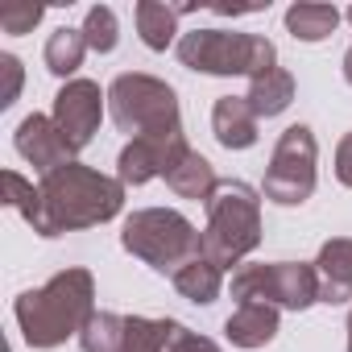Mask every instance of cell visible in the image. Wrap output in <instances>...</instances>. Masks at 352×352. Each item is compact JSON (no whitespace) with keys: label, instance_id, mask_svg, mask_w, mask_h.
I'll return each instance as SVG.
<instances>
[{"label":"cell","instance_id":"cell-17","mask_svg":"<svg viewBox=\"0 0 352 352\" xmlns=\"http://www.w3.org/2000/svg\"><path fill=\"white\" fill-rule=\"evenodd\" d=\"M195 5H162V0H141L137 5V34L149 50H166L179 34V17Z\"/></svg>","mask_w":352,"mask_h":352},{"label":"cell","instance_id":"cell-28","mask_svg":"<svg viewBox=\"0 0 352 352\" xmlns=\"http://www.w3.org/2000/svg\"><path fill=\"white\" fill-rule=\"evenodd\" d=\"M344 79H348V87H352V46H348V54H344Z\"/></svg>","mask_w":352,"mask_h":352},{"label":"cell","instance_id":"cell-3","mask_svg":"<svg viewBox=\"0 0 352 352\" xmlns=\"http://www.w3.org/2000/svg\"><path fill=\"white\" fill-rule=\"evenodd\" d=\"M257 245H261V195L241 179H224L208 199V228L199 232V253L212 257L220 270H232Z\"/></svg>","mask_w":352,"mask_h":352},{"label":"cell","instance_id":"cell-5","mask_svg":"<svg viewBox=\"0 0 352 352\" xmlns=\"http://www.w3.org/2000/svg\"><path fill=\"white\" fill-rule=\"evenodd\" d=\"M120 245H124V253L141 257L149 270L174 278L199 253V232L183 212H174V208H141V212H133L124 220Z\"/></svg>","mask_w":352,"mask_h":352},{"label":"cell","instance_id":"cell-10","mask_svg":"<svg viewBox=\"0 0 352 352\" xmlns=\"http://www.w3.org/2000/svg\"><path fill=\"white\" fill-rule=\"evenodd\" d=\"M104 100L108 96L91 79H67L63 91L54 96V112L50 116H54V124L63 129V137H67V145L75 153L91 145V137L100 129V116H104Z\"/></svg>","mask_w":352,"mask_h":352},{"label":"cell","instance_id":"cell-30","mask_svg":"<svg viewBox=\"0 0 352 352\" xmlns=\"http://www.w3.org/2000/svg\"><path fill=\"white\" fill-rule=\"evenodd\" d=\"M348 21H352V9H348Z\"/></svg>","mask_w":352,"mask_h":352},{"label":"cell","instance_id":"cell-14","mask_svg":"<svg viewBox=\"0 0 352 352\" xmlns=\"http://www.w3.org/2000/svg\"><path fill=\"white\" fill-rule=\"evenodd\" d=\"M224 336L232 348H265L278 336V307L270 302H241L224 319Z\"/></svg>","mask_w":352,"mask_h":352},{"label":"cell","instance_id":"cell-15","mask_svg":"<svg viewBox=\"0 0 352 352\" xmlns=\"http://www.w3.org/2000/svg\"><path fill=\"white\" fill-rule=\"evenodd\" d=\"M170 282H174V290H179L187 302H195V307H212V302L220 298V290H224V270H220L212 257L195 253L179 274L170 278Z\"/></svg>","mask_w":352,"mask_h":352},{"label":"cell","instance_id":"cell-19","mask_svg":"<svg viewBox=\"0 0 352 352\" xmlns=\"http://www.w3.org/2000/svg\"><path fill=\"white\" fill-rule=\"evenodd\" d=\"M179 336H183V323H179V319H145V315H129L124 352H170Z\"/></svg>","mask_w":352,"mask_h":352},{"label":"cell","instance_id":"cell-1","mask_svg":"<svg viewBox=\"0 0 352 352\" xmlns=\"http://www.w3.org/2000/svg\"><path fill=\"white\" fill-rule=\"evenodd\" d=\"M124 208V183L108 179V174L67 162L54 174L38 183V208L25 220L38 236L54 241L63 232H79V228H96L116 220Z\"/></svg>","mask_w":352,"mask_h":352},{"label":"cell","instance_id":"cell-2","mask_svg":"<svg viewBox=\"0 0 352 352\" xmlns=\"http://www.w3.org/2000/svg\"><path fill=\"white\" fill-rule=\"evenodd\" d=\"M17 327L30 348H58L87 327L96 315V282L87 270H63L46 286L25 290L13 307Z\"/></svg>","mask_w":352,"mask_h":352},{"label":"cell","instance_id":"cell-8","mask_svg":"<svg viewBox=\"0 0 352 352\" xmlns=\"http://www.w3.org/2000/svg\"><path fill=\"white\" fill-rule=\"evenodd\" d=\"M315 157H319V145H315L311 124L282 129V137H278V145L270 153V166H265L261 195L274 199L278 208L307 204L315 195Z\"/></svg>","mask_w":352,"mask_h":352},{"label":"cell","instance_id":"cell-22","mask_svg":"<svg viewBox=\"0 0 352 352\" xmlns=\"http://www.w3.org/2000/svg\"><path fill=\"white\" fill-rule=\"evenodd\" d=\"M124 327H129V315L96 311L87 327L79 331V348L83 352H124Z\"/></svg>","mask_w":352,"mask_h":352},{"label":"cell","instance_id":"cell-25","mask_svg":"<svg viewBox=\"0 0 352 352\" xmlns=\"http://www.w3.org/2000/svg\"><path fill=\"white\" fill-rule=\"evenodd\" d=\"M0 75H5V87H0V108H9L21 96V58L17 54H0Z\"/></svg>","mask_w":352,"mask_h":352},{"label":"cell","instance_id":"cell-29","mask_svg":"<svg viewBox=\"0 0 352 352\" xmlns=\"http://www.w3.org/2000/svg\"><path fill=\"white\" fill-rule=\"evenodd\" d=\"M348 352H352V311H348Z\"/></svg>","mask_w":352,"mask_h":352},{"label":"cell","instance_id":"cell-12","mask_svg":"<svg viewBox=\"0 0 352 352\" xmlns=\"http://www.w3.org/2000/svg\"><path fill=\"white\" fill-rule=\"evenodd\" d=\"M319 274V302L340 307L352 298V236H331L319 245V257L311 261Z\"/></svg>","mask_w":352,"mask_h":352},{"label":"cell","instance_id":"cell-6","mask_svg":"<svg viewBox=\"0 0 352 352\" xmlns=\"http://www.w3.org/2000/svg\"><path fill=\"white\" fill-rule=\"evenodd\" d=\"M108 112H112V124L120 133H129V141L149 137V133L183 129L179 91H174L166 79H153V75H141V71H124V75L112 79Z\"/></svg>","mask_w":352,"mask_h":352},{"label":"cell","instance_id":"cell-11","mask_svg":"<svg viewBox=\"0 0 352 352\" xmlns=\"http://www.w3.org/2000/svg\"><path fill=\"white\" fill-rule=\"evenodd\" d=\"M13 145H17V153L42 174H54L58 166H67V162H75V149L67 145V137H63V129L54 124V116H42V112H34V116H25L21 124H17V133H13Z\"/></svg>","mask_w":352,"mask_h":352},{"label":"cell","instance_id":"cell-13","mask_svg":"<svg viewBox=\"0 0 352 352\" xmlns=\"http://www.w3.org/2000/svg\"><path fill=\"white\" fill-rule=\"evenodd\" d=\"M212 133L224 149H249L257 145V112L245 96H220L212 108Z\"/></svg>","mask_w":352,"mask_h":352},{"label":"cell","instance_id":"cell-20","mask_svg":"<svg viewBox=\"0 0 352 352\" xmlns=\"http://www.w3.org/2000/svg\"><path fill=\"white\" fill-rule=\"evenodd\" d=\"M340 25V9L336 5H290L286 9V30L298 42H323L331 38Z\"/></svg>","mask_w":352,"mask_h":352},{"label":"cell","instance_id":"cell-23","mask_svg":"<svg viewBox=\"0 0 352 352\" xmlns=\"http://www.w3.org/2000/svg\"><path fill=\"white\" fill-rule=\"evenodd\" d=\"M83 38H87V50H96V54H112L116 50V42H120V25H116V13L108 9V5H96V9H87V17H83Z\"/></svg>","mask_w":352,"mask_h":352},{"label":"cell","instance_id":"cell-18","mask_svg":"<svg viewBox=\"0 0 352 352\" xmlns=\"http://www.w3.org/2000/svg\"><path fill=\"white\" fill-rule=\"evenodd\" d=\"M249 108L257 112V120L265 116H282L286 108H290V100H294V75L290 71H282V67H274V71H265V75H257V79H249Z\"/></svg>","mask_w":352,"mask_h":352},{"label":"cell","instance_id":"cell-27","mask_svg":"<svg viewBox=\"0 0 352 352\" xmlns=\"http://www.w3.org/2000/svg\"><path fill=\"white\" fill-rule=\"evenodd\" d=\"M170 352H220V344L216 340H208V336H195V331H187L183 327V336L174 340V348Z\"/></svg>","mask_w":352,"mask_h":352},{"label":"cell","instance_id":"cell-9","mask_svg":"<svg viewBox=\"0 0 352 352\" xmlns=\"http://www.w3.org/2000/svg\"><path fill=\"white\" fill-rule=\"evenodd\" d=\"M191 153L187 133L170 129V133H149V137H133L120 157H116V179L124 187H145L153 179H166V174L179 166Z\"/></svg>","mask_w":352,"mask_h":352},{"label":"cell","instance_id":"cell-4","mask_svg":"<svg viewBox=\"0 0 352 352\" xmlns=\"http://www.w3.org/2000/svg\"><path fill=\"white\" fill-rule=\"evenodd\" d=\"M179 63L195 75H265L278 67V50L261 34H236V30H191L179 38Z\"/></svg>","mask_w":352,"mask_h":352},{"label":"cell","instance_id":"cell-24","mask_svg":"<svg viewBox=\"0 0 352 352\" xmlns=\"http://www.w3.org/2000/svg\"><path fill=\"white\" fill-rule=\"evenodd\" d=\"M42 17H46V9H38V5H13V9L0 13V30L5 34H30Z\"/></svg>","mask_w":352,"mask_h":352},{"label":"cell","instance_id":"cell-21","mask_svg":"<svg viewBox=\"0 0 352 352\" xmlns=\"http://www.w3.org/2000/svg\"><path fill=\"white\" fill-rule=\"evenodd\" d=\"M83 54H87V38H83V30H71V25H63V30H54L50 38H46V71L50 75H58V79H67V75H75L79 67H83Z\"/></svg>","mask_w":352,"mask_h":352},{"label":"cell","instance_id":"cell-7","mask_svg":"<svg viewBox=\"0 0 352 352\" xmlns=\"http://www.w3.org/2000/svg\"><path fill=\"white\" fill-rule=\"evenodd\" d=\"M232 298L241 302H270L278 311H307L319 302V274L307 261H257L232 274Z\"/></svg>","mask_w":352,"mask_h":352},{"label":"cell","instance_id":"cell-26","mask_svg":"<svg viewBox=\"0 0 352 352\" xmlns=\"http://www.w3.org/2000/svg\"><path fill=\"white\" fill-rule=\"evenodd\" d=\"M336 179L352 187V133H344V141L336 145Z\"/></svg>","mask_w":352,"mask_h":352},{"label":"cell","instance_id":"cell-16","mask_svg":"<svg viewBox=\"0 0 352 352\" xmlns=\"http://www.w3.org/2000/svg\"><path fill=\"white\" fill-rule=\"evenodd\" d=\"M166 187L179 195V199H195V204H208L212 195H216V187H220V179H216V170H212V162L204 157V153H187L179 166H174L170 174H166Z\"/></svg>","mask_w":352,"mask_h":352}]
</instances>
